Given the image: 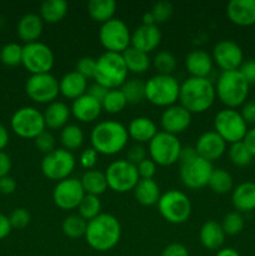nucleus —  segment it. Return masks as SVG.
<instances>
[{
	"label": "nucleus",
	"instance_id": "680f3d73",
	"mask_svg": "<svg viewBox=\"0 0 255 256\" xmlns=\"http://www.w3.org/2000/svg\"><path fill=\"white\" fill-rule=\"evenodd\" d=\"M12 170V159L4 152H0V179L8 176Z\"/></svg>",
	"mask_w": 255,
	"mask_h": 256
},
{
	"label": "nucleus",
	"instance_id": "2f4dec72",
	"mask_svg": "<svg viewBox=\"0 0 255 256\" xmlns=\"http://www.w3.org/2000/svg\"><path fill=\"white\" fill-rule=\"evenodd\" d=\"M80 182H82L85 194L95 195V196H99V195L104 194L108 189V182L106 176H105V172H99V170H86L82 174Z\"/></svg>",
	"mask_w": 255,
	"mask_h": 256
},
{
	"label": "nucleus",
	"instance_id": "7ed1b4c3",
	"mask_svg": "<svg viewBox=\"0 0 255 256\" xmlns=\"http://www.w3.org/2000/svg\"><path fill=\"white\" fill-rule=\"evenodd\" d=\"M129 134L128 129L116 120H104L92 128L90 134L92 148L98 154L112 155L118 154L126 146Z\"/></svg>",
	"mask_w": 255,
	"mask_h": 256
},
{
	"label": "nucleus",
	"instance_id": "4d7b16f0",
	"mask_svg": "<svg viewBox=\"0 0 255 256\" xmlns=\"http://www.w3.org/2000/svg\"><path fill=\"white\" fill-rule=\"evenodd\" d=\"M242 119L246 124H255V102H248L242 104V109L240 112Z\"/></svg>",
	"mask_w": 255,
	"mask_h": 256
},
{
	"label": "nucleus",
	"instance_id": "20e7f679",
	"mask_svg": "<svg viewBox=\"0 0 255 256\" xmlns=\"http://www.w3.org/2000/svg\"><path fill=\"white\" fill-rule=\"evenodd\" d=\"M249 82L239 70L222 72L215 82V92L220 102L229 109H235L245 102L249 95Z\"/></svg>",
	"mask_w": 255,
	"mask_h": 256
},
{
	"label": "nucleus",
	"instance_id": "f8f14e48",
	"mask_svg": "<svg viewBox=\"0 0 255 256\" xmlns=\"http://www.w3.org/2000/svg\"><path fill=\"white\" fill-rule=\"evenodd\" d=\"M99 40L106 52L122 54L132 44V32L122 19L112 18L102 24Z\"/></svg>",
	"mask_w": 255,
	"mask_h": 256
},
{
	"label": "nucleus",
	"instance_id": "c03bdc74",
	"mask_svg": "<svg viewBox=\"0 0 255 256\" xmlns=\"http://www.w3.org/2000/svg\"><path fill=\"white\" fill-rule=\"evenodd\" d=\"M229 158L232 160V162L236 166H246L252 162V152L248 150V148L245 146V144L242 142H234V144L230 145L229 148Z\"/></svg>",
	"mask_w": 255,
	"mask_h": 256
},
{
	"label": "nucleus",
	"instance_id": "aec40b11",
	"mask_svg": "<svg viewBox=\"0 0 255 256\" xmlns=\"http://www.w3.org/2000/svg\"><path fill=\"white\" fill-rule=\"evenodd\" d=\"M195 149L202 159L212 162L224 155L226 150V142L216 132L210 130V132H202L198 138Z\"/></svg>",
	"mask_w": 255,
	"mask_h": 256
},
{
	"label": "nucleus",
	"instance_id": "e433bc0d",
	"mask_svg": "<svg viewBox=\"0 0 255 256\" xmlns=\"http://www.w3.org/2000/svg\"><path fill=\"white\" fill-rule=\"evenodd\" d=\"M210 189L216 194H226L230 190H232V185H234V180L230 172H228L224 169H214L210 176L209 184Z\"/></svg>",
	"mask_w": 255,
	"mask_h": 256
},
{
	"label": "nucleus",
	"instance_id": "8fccbe9b",
	"mask_svg": "<svg viewBox=\"0 0 255 256\" xmlns=\"http://www.w3.org/2000/svg\"><path fill=\"white\" fill-rule=\"evenodd\" d=\"M10 224L14 229H24L30 222V212L24 208H16L9 215Z\"/></svg>",
	"mask_w": 255,
	"mask_h": 256
},
{
	"label": "nucleus",
	"instance_id": "5701e85b",
	"mask_svg": "<svg viewBox=\"0 0 255 256\" xmlns=\"http://www.w3.org/2000/svg\"><path fill=\"white\" fill-rule=\"evenodd\" d=\"M72 116L82 122H92L100 116L102 112V102L94 99L89 94H84L72 102Z\"/></svg>",
	"mask_w": 255,
	"mask_h": 256
},
{
	"label": "nucleus",
	"instance_id": "cd10ccee",
	"mask_svg": "<svg viewBox=\"0 0 255 256\" xmlns=\"http://www.w3.org/2000/svg\"><path fill=\"white\" fill-rule=\"evenodd\" d=\"M70 114H72L70 108L64 102H58V100L48 105L45 112H42L45 125L52 130L62 129L64 126H66Z\"/></svg>",
	"mask_w": 255,
	"mask_h": 256
},
{
	"label": "nucleus",
	"instance_id": "f704fd0d",
	"mask_svg": "<svg viewBox=\"0 0 255 256\" xmlns=\"http://www.w3.org/2000/svg\"><path fill=\"white\" fill-rule=\"evenodd\" d=\"M86 8L92 20L104 24L108 20L114 18L116 2L114 0H90Z\"/></svg>",
	"mask_w": 255,
	"mask_h": 256
},
{
	"label": "nucleus",
	"instance_id": "3c124183",
	"mask_svg": "<svg viewBox=\"0 0 255 256\" xmlns=\"http://www.w3.org/2000/svg\"><path fill=\"white\" fill-rule=\"evenodd\" d=\"M148 152L142 144H135L130 146L126 152V160L132 164L138 165L146 159Z\"/></svg>",
	"mask_w": 255,
	"mask_h": 256
},
{
	"label": "nucleus",
	"instance_id": "bf43d9fd",
	"mask_svg": "<svg viewBox=\"0 0 255 256\" xmlns=\"http://www.w3.org/2000/svg\"><path fill=\"white\" fill-rule=\"evenodd\" d=\"M198 156H199V155H198L195 146H182V152H180V155H179L180 165L192 162V160L196 159Z\"/></svg>",
	"mask_w": 255,
	"mask_h": 256
},
{
	"label": "nucleus",
	"instance_id": "6e6552de",
	"mask_svg": "<svg viewBox=\"0 0 255 256\" xmlns=\"http://www.w3.org/2000/svg\"><path fill=\"white\" fill-rule=\"evenodd\" d=\"M182 145L176 135L165 132H158L149 142L148 152L150 159L160 166H170L179 162V155Z\"/></svg>",
	"mask_w": 255,
	"mask_h": 256
},
{
	"label": "nucleus",
	"instance_id": "c85d7f7f",
	"mask_svg": "<svg viewBox=\"0 0 255 256\" xmlns=\"http://www.w3.org/2000/svg\"><path fill=\"white\" fill-rule=\"evenodd\" d=\"M232 202L238 212L255 210V182H242L232 190Z\"/></svg>",
	"mask_w": 255,
	"mask_h": 256
},
{
	"label": "nucleus",
	"instance_id": "5fc2aeb1",
	"mask_svg": "<svg viewBox=\"0 0 255 256\" xmlns=\"http://www.w3.org/2000/svg\"><path fill=\"white\" fill-rule=\"evenodd\" d=\"M239 72H242L245 80L249 82V85L255 84V59H249L246 62H242Z\"/></svg>",
	"mask_w": 255,
	"mask_h": 256
},
{
	"label": "nucleus",
	"instance_id": "49530a36",
	"mask_svg": "<svg viewBox=\"0 0 255 256\" xmlns=\"http://www.w3.org/2000/svg\"><path fill=\"white\" fill-rule=\"evenodd\" d=\"M172 5L169 2H158L152 5L150 9V12L152 14V18L155 20V24H160V22H165L166 20L170 19L172 15Z\"/></svg>",
	"mask_w": 255,
	"mask_h": 256
},
{
	"label": "nucleus",
	"instance_id": "4468645a",
	"mask_svg": "<svg viewBox=\"0 0 255 256\" xmlns=\"http://www.w3.org/2000/svg\"><path fill=\"white\" fill-rule=\"evenodd\" d=\"M26 95L38 104H52L60 94L59 80L50 72L30 75L25 82Z\"/></svg>",
	"mask_w": 255,
	"mask_h": 256
},
{
	"label": "nucleus",
	"instance_id": "4be33fe9",
	"mask_svg": "<svg viewBox=\"0 0 255 256\" xmlns=\"http://www.w3.org/2000/svg\"><path fill=\"white\" fill-rule=\"evenodd\" d=\"M226 15L232 22L239 26L255 24V0H230L226 5Z\"/></svg>",
	"mask_w": 255,
	"mask_h": 256
},
{
	"label": "nucleus",
	"instance_id": "603ef678",
	"mask_svg": "<svg viewBox=\"0 0 255 256\" xmlns=\"http://www.w3.org/2000/svg\"><path fill=\"white\" fill-rule=\"evenodd\" d=\"M156 166L158 165L150 158L142 160L140 164L136 165L140 179H152L154 175L156 174Z\"/></svg>",
	"mask_w": 255,
	"mask_h": 256
},
{
	"label": "nucleus",
	"instance_id": "473e14b6",
	"mask_svg": "<svg viewBox=\"0 0 255 256\" xmlns=\"http://www.w3.org/2000/svg\"><path fill=\"white\" fill-rule=\"evenodd\" d=\"M68 8L65 0H45L40 5V18L48 24H55L64 19Z\"/></svg>",
	"mask_w": 255,
	"mask_h": 256
},
{
	"label": "nucleus",
	"instance_id": "0e129e2a",
	"mask_svg": "<svg viewBox=\"0 0 255 256\" xmlns=\"http://www.w3.org/2000/svg\"><path fill=\"white\" fill-rule=\"evenodd\" d=\"M242 142L245 144V146L248 148L250 152H252V156H255V128L248 130L246 135H245Z\"/></svg>",
	"mask_w": 255,
	"mask_h": 256
},
{
	"label": "nucleus",
	"instance_id": "39448f33",
	"mask_svg": "<svg viewBox=\"0 0 255 256\" xmlns=\"http://www.w3.org/2000/svg\"><path fill=\"white\" fill-rule=\"evenodd\" d=\"M128 72L129 70L122 54L105 52L96 59L94 80L109 90L120 89L128 80Z\"/></svg>",
	"mask_w": 255,
	"mask_h": 256
},
{
	"label": "nucleus",
	"instance_id": "f257e3e1",
	"mask_svg": "<svg viewBox=\"0 0 255 256\" xmlns=\"http://www.w3.org/2000/svg\"><path fill=\"white\" fill-rule=\"evenodd\" d=\"M215 98V85L209 78L189 76L180 84V105L192 114L206 112L214 104Z\"/></svg>",
	"mask_w": 255,
	"mask_h": 256
},
{
	"label": "nucleus",
	"instance_id": "bb28decb",
	"mask_svg": "<svg viewBox=\"0 0 255 256\" xmlns=\"http://www.w3.org/2000/svg\"><path fill=\"white\" fill-rule=\"evenodd\" d=\"M88 79L74 72H66L62 79L59 80V89L60 94L66 99H72L74 102L75 99L80 98L82 95L86 94L88 92Z\"/></svg>",
	"mask_w": 255,
	"mask_h": 256
},
{
	"label": "nucleus",
	"instance_id": "6ab92c4d",
	"mask_svg": "<svg viewBox=\"0 0 255 256\" xmlns=\"http://www.w3.org/2000/svg\"><path fill=\"white\" fill-rule=\"evenodd\" d=\"M192 124V112H188L182 105L174 104L165 108L160 118V125L162 132L178 135L184 132Z\"/></svg>",
	"mask_w": 255,
	"mask_h": 256
},
{
	"label": "nucleus",
	"instance_id": "f03ea898",
	"mask_svg": "<svg viewBox=\"0 0 255 256\" xmlns=\"http://www.w3.org/2000/svg\"><path fill=\"white\" fill-rule=\"evenodd\" d=\"M122 236V225L112 214L102 212L88 222L85 240L92 249L96 252H109L115 248Z\"/></svg>",
	"mask_w": 255,
	"mask_h": 256
},
{
	"label": "nucleus",
	"instance_id": "9d476101",
	"mask_svg": "<svg viewBox=\"0 0 255 256\" xmlns=\"http://www.w3.org/2000/svg\"><path fill=\"white\" fill-rule=\"evenodd\" d=\"M214 132H216L226 144H234L244 140L248 132V124L238 110L226 108L215 115Z\"/></svg>",
	"mask_w": 255,
	"mask_h": 256
},
{
	"label": "nucleus",
	"instance_id": "a19ab883",
	"mask_svg": "<svg viewBox=\"0 0 255 256\" xmlns=\"http://www.w3.org/2000/svg\"><path fill=\"white\" fill-rule=\"evenodd\" d=\"M126 105V98L124 96V94H122V92L120 89L109 90L106 96L102 102V110L109 112V114H118V112H122Z\"/></svg>",
	"mask_w": 255,
	"mask_h": 256
},
{
	"label": "nucleus",
	"instance_id": "412c9836",
	"mask_svg": "<svg viewBox=\"0 0 255 256\" xmlns=\"http://www.w3.org/2000/svg\"><path fill=\"white\" fill-rule=\"evenodd\" d=\"M160 42H162V32L158 25L142 24L132 32L130 46L149 54L159 46Z\"/></svg>",
	"mask_w": 255,
	"mask_h": 256
},
{
	"label": "nucleus",
	"instance_id": "0eeeda50",
	"mask_svg": "<svg viewBox=\"0 0 255 256\" xmlns=\"http://www.w3.org/2000/svg\"><path fill=\"white\" fill-rule=\"evenodd\" d=\"M160 215L170 224H182L192 215V202L186 194L179 190H168L158 202Z\"/></svg>",
	"mask_w": 255,
	"mask_h": 256
},
{
	"label": "nucleus",
	"instance_id": "338daca9",
	"mask_svg": "<svg viewBox=\"0 0 255 256\" xmlns=\"http://www.w3.org/2000/svg\"><path fill=\"white\" fill-rule=\"evenodd\" d=\"M216 256H240V255L236 250L232 249V248H224V249H220L219 252H218Z\"/></svg>",
	"mask_w": 255,
	"mask_h": 256
},
{
	"label": "nucleus",
	"instance_id": "b1692460",
	"mask_svg": "<svg viewBox=\"0 0 255 256\" xmlns=\"http://www.w3.org/2000/svg\"><path fill=\"white\" fill-rule=\"evenodd\" d=\"M212 55L204 50H192L185 58V68L190 76L194 78H208L212 72Z\"/></svg>",
	"mask_w": 255,
	"mask_h": 256
},
{
	"label": "nucleus",
	"instance_id": "f3484780",
	"mask_svg": "<svg viewBox=\"0 0 255 256\" xmlns=\"http://www.w3.org/2000/svg\"><path fill=\"white\" fill-rule=\"evenodd\" d=\"M212 170V162L198 156L192 162L180 165V179L188 189H202L209 184Z\"/></svg>",
	"mask_w": 255,
	"mask_h": 256
},
{
	"label": "nucleus",
	"instance_id": "7c9ffc66",
	"mask_svg": "<svg viewBox=\"0 0 255 256\" xmlns=\"http://www.w3.org/2000/svg\"><path fill=\"white\" fill-rule=\"evenodd\" d=\"M199 236L204 248L209 250H218L224 244L225 232L219 222L209 220L200 228Z\"/></svg>",
	"mask_w": 255,
	"mask_h": 256
},
{
	"label": "nucleus",
	"instance_id": "393cba45",
	"mask_svg": "<svg viewBox=\"0 0 255 256\" xmlns=\"http://www.w3.org/2000/svg\"><path fill=\"white\" fill-rule=\"evenodd\" d=\"M42 19L40 15L34 14V12H29L20 18L19 22H18L16 32L18 36L25 42V44H30V42H38L42 34Z\"/></svg>",
	"mask_w": 255,
	"mask_h": 256
},
{
	"label": "nucleus",
	"instance_id": "4c0bfd02",
	"mask_svg": "<svg viewBox=\"0 0 255 256\" xmlns=\"http://www.w3.org/2000/svg\"><path fill=\"white\" fill-rule=\"evenodd\" d=\"M120 90L126 98L128 104H139L145 99V82L139 79L126 80Z\"/></svg>",
	"mask_w": 255,
	"mask_h": 256
},
{
	"label": "nucleus",
	"instance_id": "a211bd4d",
	"mask_svg": "<svg viewBox=\"0 0 255 256\" xmlns=\"http://www.w3.org/2000/svg\"><path fill=\"white\" fill-rule=\"evenodd\" d=\"M212 58V62L222 69V72H230L240 69L244 60V54L236 42L232 40H222L215 44Z\"/></svg>",
	"mask_w": 255,
	"mask_h": 256
},
{
	"label": "nucleus",
	"instance_id": "c9c22d12",
	"mask_svg": "<svg viewBox=\"0 0 255 256\" xmlns=\"http://www.w3.org/2000/svg\"><path fill=\"white\" fill-rule=\"evenodd\" d=\"M60 142L65 150L72 152L82 148L84 142V132L79 125L68 124L60 132Z\"/></svg>",
	"mask_w": 255,
	"mask_h": 256
},
{
	"label": "nucleus",
	"instance_id": "ea45409f",
	"mask_svg": "<svg viewBox=\"0 0 255 256\" xmlns=\"http://www.w3.org/2000/svg\"><path fill=\"white\" fill-rule=\"evenodd\" d=\"M78 210H79V215L82 219L90 222L98 215L102 214V202H100L99 196L85 194L82 202L78 206Z\"/></svg>",
	"mask_w": 255,
	"mask_h": 256
},
{
	"label": "nucleus",
	"instance_id": "864d4df0",
	"mask_svg": "<svg viewBox=\"0 0 255 256\" xmlns=\"http://www.w3.org/2000/svg\"><path fill=\"white\" fill-rule=\"evenodd\" d=\"M98 158H99V154L96 152V150L92 149V148H88L80 154L79 162L84 169L92 170L96 165Z\"/></svg>",
	"mask_w": 255,
	"mask_h": 256
},
{
	"label": "nucleus",
	"instance_id": "69168bd1",
	"mask_svg": "<svg viewBox=\"0 0 255 256\" xmlns=\"http://www.w3.org/2000/svg\"><path fill=\"white\" fill-rule=\"evenodd\" d=\"M8 144H9V132L0 122V152H2V149H5Z\"/></svg>",
	"mask_w": 255,
	"mask_h": 256
},
{
	"label": "nucleus",
	"instance_id": "c756f323",
	"mask_svg": "<svg viewBox=\"0 0 255 256\" xmlns=\"http://www.w3.org/2000/svg\"><path fill=\"white\" fill-rule=\"evenodd\" d=\"M134 195L140 205L152 206L158 204L162 192L159 185L154 179H140L136 186L134 188Z\"/></svg>",
	"mask_w": 255,
	"mask_h": 256
},
{
	"label": "nucleus",
	"instance_id": "a18cd8bd",
	"mask_svg": "<svg viewBox=\"0 0 255 256\" xmlns=\"http://www.w3.org/2000/svg\"><path fill=\"white\" fill-rule=\"evenodd\" d=\"M225 235H238L244 229V219L238 212H228L222 219V224Z\"/></svg>",
	"mask_w": 255,
	"mask_h": 256
},
{
	"label": "nucleus",
	"instance_id": "09e8293b",
	"mask_svg": "<svg viewBox=\"0 0 255 256\" xmlns=\"http://www.w3.org/2000/svg\"><path fill=\"white\" fill-rule=\"evenodd\" d=\"M34 144L39 152H44L46 155L52 152V150H55V144L56 142H55L54 135L50 132H48V130H45V132H42V134L35 138Z\"/></svg>",
	"mask_w": 255,
	"mask_h": 256
},
{
	"label": "nucleus",
	"instance_id": "37998d69",
	"mask_svg": "<svg viewBox=\"0 0 255 256\" xmlns=\"http://www.w3.org/2000/svg\"><path fill=\"white\" fill-rule=\"evenodd\" d=\"M152 65L156 69L158 74L172 75L176 68V58L168 50H162L152 59Z\"/></svg>",
	"mask_w": 255,
	"mask_h": 256
},
{
	"label": "nucleus",
	"instance_id": "de8ad7c7",
	"mask_svg": "<svg viewBox=\"0 0 255 256\" xmlns=\"http://www.w3.org/2000/svg\"><path fill=\"white\" fill-rule=\"evenodd\" d=\"M96 69V59L92 56H82L75 65V72H79L85 79H94Z\"/></svg>",
	"mask_w": 255,
	"mask_h": 256
},
{
	"label": "nucleus",
	"instance_id": "13d9d810",
	"mask_svg": "<svg viewBox=\"0 0 255 256\" xmlns=\"http://www.w3.org/2000/svg\"><path fill=\"white\" fill-rule=\"evenodd\" d=\"M88 94L90 95V96H92L94 99L99 100L100 102L104 100V98L106 96V94L109 92V89L105 86H102V85L98 84V82H95V84L90 85L89 88H88Z\"/></svg>",
	"mask_w": 255,
	"mask_h": 256
},
{
	"label": "nucleus",
	"instance_id": "774afa93",
	"mask_svg": "<svg viewBox=\"0 0 255 256\" xmlns=\"http://www.w3.org/2000/svg\"><path fill=\"white\" fill-rule=\"evenodd\" d=\"M142 24L144 25H156L155 24L154 18H152V14L150 12V10L142 15Z\"/></svg>",
	"mask_w": 255,
	"mask_h": 256
},
{
	"label": "nucleus",
	"instance_id": "423d86ee",
	"mask_svg": "<svg viewBox=\"0 0 255 256\" xmlns=\"http://www.w3.org/2000/svg\"><path fill=\"white\" fill-rule=\"evenodd\" d=\"M180 82L172 75L156 74L145 82V99L152 105L169 108L179 100Z\"/></svg>",
	"mask_w": 255,
	"mask_h": 256
},
{
	"label": "nucleus",
	"instance_id": "79ce46f5",
	"mask_svg": "<svg viewBox=\"0 0 255 256\" xmlns=\"http://www.w3.org/2000/svg\"><path fill=\"white\" fill-rule=\"evenodd\" d=\"M22 60V46L18 42H8L0 49V62L6 66H18Z\"/></svg>",
	"mask_w": 255,
	"mask_h": 256
},
{
	"label": "nucleus",
	"instance_id": "ddd939ff",
	"mask_svg": "<svg viewBox=\"0 0 255 256\" xmlns=\"http://www.w3.org/2000/svg\"><path fill=\"white\" fill-rule=\"evenodd\" d=\"M76 165V160L72 152L62 149H55L49 154L44 155L42 160V172L45 178L52 182H62L72 174Z\"/></svg>",
	"mask_w": 255,
	"mask_h": 256
},
{
	"label": "nucleus",
	"instance_id": "dca6fc26",
	"mask_svg": "<svg viewBox=\"0 0 255 256\" xmlns=\"http://www.w3.org/2000/svg\"><path fill=\"white\" fill-rule=\"evenodd\" d=\"M84 196L85 192L80 179L72 176L56 182L52 192V202L62 210L76 209Z\"/></svg>",
	"mask_w": 255,
	"mask_h": 256
},
{
	"label": "nucleus",
	"instance_id": "052dcab7",
	"mask_svg": "<svg viewBox=\"0 0 255 256\" xmlns=\"http://www.w3.org/2000/svg\"><path fill=\"white\" fill-rule=\"evenodd\" d=\"M16 189V182L12 176H4L0 179V194L10 195Z\"/></svg>",
	"mask_w": 255,
	"mask_h": 256
},
{
	"label": "nucleus",
	"instance_id": "2eb2a0df",
	"mask_svg": "<svg viewBox=\"0 0 255 256\" xmlns=\"http://www.w3.org/2000/svg\"><path fill=\"white\" fill-rule=\"evenodd\" d=\"M54 52L52 48L42 42H30L22 46V64L30 74L50 72L54 66Z\"/></svg>",
	"mask_w": 255,
	"mask_h": 256
},
{
	"label": "nucleus",
	"instance_id": "9b49d317",
	"mask_svg": "<svg viewBox=\"0 0 255 256\" xmlns=\"http://www.w3.org/2000/svg\"><path fill=\"white\" fill-rule=\"evenodd\" d=\"M108 188L115 192H128L134 190L140 176L136 165L128 160H115L105 170Z\"/></svg>",
	"mask_w": 255,
	"mask_h": 256
},
{
	"label": "nucleus",
	"instance_id": "58836bf2",
	"mask_svg": "<svg viewBox=\"0 0 255 256\" xmlns=\"http://www.w3.org/2000/svg\"><path fill=\"white\" fill-rule=\"evenodd\" d=\"M86 220L82 219L80 215H69L64 219L62 224V230L68 238L78 239V238L85 236L86 232Z\"/></svg>",
	"mask_w": 255,
	"mask_h": 256
},
{
	"label": "nucleus",
	"instance_id": "a878e982",
	"mask_svg": "<svg viewBox=\"0 0 255 256\" xmlns=\"http://www.w3.org/2000/svg\"><path fill=\"white\" fill-rule=\"evenodd\" d=\"M126 129L129 138L136 142V144L150 142L152 138L158 134L156 124L148 116L134 118L129 122V126Z\"/></svg>",
	"mask_w": 255,
	"mask_h": 256
},
{
	"label": "nucleus",
	"instance_id": "72a5a7b5",
	"mask_svg": "<svg viewBox=\"0 0 255 256\" xmlns=\"http://www.w3.org/2000/svg\"><path fill=\"white\" fill-rule=\"evenodd\" d=\"M122 55L128 70L134 74H142L150 68V58L146 52L129 46L125 52H122Z\"/></svg>",
	"mask_w": 255,
	"mask_h": 256
},
{
	"label": "nucleus",
	"instance_id": "e2e57ef3",
	"mask_svg": "<svg viewBox=\"0 0 255 256\" xmlns=\"http://www.w3.org/2000/svg\"><path fill=\"white\" fill-rule=\"evenodd\" d=\"M12 224H10L9 216L0 212V240L5 239L12 232Z\"/></svg>",
	"mask_w": 255,
	"mask_h": 256
},
{
	"label": "nucleus",
	"instance_id": "6e6d98bb",
	"mask_svg": "<svg viewBox=\"0 0 255 256\" xmlns=\"http://www.w3.org/2000/svg\"><path fill=\"white\" fill-rule=\"evenodd\" d=\"M162 256H189V252L182 244L172 242L162 250Z\"/></svg>",
	"mask_w": 255,
	"mask_h": 256
},
{
	"label": "nucleus",
	"instance_id": "1a4fd4ad",
	"mask_svg": "<svg viewBox=\"0 0 255 256\" xmlns=\"http://www.w3.org/2000/svg\"><path fill=\"white\" fill-rule=\"evenodd\" d=\"M12 129L22 139H35L46 130L44 115L32 106H22L12 114L10 120Z\"/></svg>",
	"mask_w": 255,
	"mask_h": 256
}]
</instances>
